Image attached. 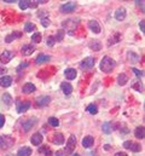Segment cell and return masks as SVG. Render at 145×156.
<instances>
[{
	"mask_svg": "<svg viewBox=\"0 0 145 156\" xmlns=\"http://www.w3.org/2000/svg\"><path fill=\"white\" fill-rule=\"evenodd\" d=\"M115 66H116L115 64V61L111 57L104 56L103 59H102V62H101V70L108 74V73H111L113 72V69L115 68Z\"/></svg>",
	"mask_w": 145,
	"mask_h": 156,
	"instance_id": "1",
	"label": "cell"
},
{
	"mask_svg": "<svg viewBox=\"0 0 145 156\" xmlns=\"http://www.w3.org/2000/svg\"><path fill=\"white\" fill-rule=\"evenodd\" d=\"M15 144V139L10 136H1L0 137V149H10Z\"/></svg>",
	"mask_w": 145,
	"mask_h": 156,
	"instance_id": "2",
	"label": "cell"
},
{
	"mask_svg": "<svg viewBox=\"0 0 145 156\" xmlns=\"http://www.w3.org/2000/svg\"><path fill=\"white\" fill-rule=\"evenodd\" d=\"M76 147V137L74 134H71L68 139V143H67V147H65V150H64V154L65 155H69L73 153V150L75 149Z\"/></svg>",
	"mask_w": 145,
	"mask_h": 156,
	"instance_id": "3",
	"label": "cell"
},
{
	"mask_svg": "<svg viewBox=\"0 0 145 156\" xmlns=\"http://www.w3.org/2000/svg\"><path fill=\"white\" fill-rule=\"evenodd\" d=\"M124 148H126V149H128V150H132V151H134V153H138V151L142 150L140 144L134 143V142H131V141L125 142V143H124Z\"/></svg>",
	"mask_w": 145,
	"mask_h": 156,
	"instance_id": "4",
	"label": "cell"
},
{
	"mask_svg": "<svg viewBox=\"0 0 145 156\" xmlns=\"http://www.w3.org/2000/svg\"><path fill=\"white\" fill-rule=\"evenodd\" d=\"M75 8H76V2H74V1H68V2H65L64 5L61 6V11H62L63 13L73 12Z\"/></svg>",
	"mask_w": 145,
	"mask_h": 156,
	"instance_id": "5",
	"label": "cell"
},
{
	"mask_svg": "<svg viewBox=\"0 0 145 156\" xmlns=\"http://www.w3.org/2000/svg\"><path fill=\"white\" fill-rule=\"evenodd\" d=\"M36 122H38V120H36L35 117H30V119L25 120V121L22 124V128H23V131H24V132L30 131V130L33 128V126H34Z\"/></svg>",
	"mask_w": 145,
	"mask_h": 156,
	"instance_id": "6",
	"label": "cell"
},
{
	"mask_svg": "<svg viewBox=\"0 0 145 156\" xmlns=\"http://www.w3.org/2000/svg\"><path fill=\"white\" fill-rule=\"evenodd\" d=\"M13 52L11 51H4L1 55H0V63H8L12 58H13Z\"/></svg>",
	"mask_w": 145,
	"mask_h": 156,
	"instance_id": "7",
	"label": "cell"
},
{
	"mask_svg": "<svg viewBox=\"0 0 145 156\" xmlns=\"http://www.w3.org/2000/svg\"><path fill=\"white\" fill-rule=\"evenodd\" d=\"M29 108H30V102H28V100H25V102H17V111L19 114L25 113Z\"/></svg>",
	"mask_w": 145,
	"mask_h": 156,
	"instance_id": "8",
	"label": "cell"
},
{
	"mask_svg": "<svg viewBox=\"0 0 145 156\" xmlns=\"http://www.w3.org/2000/svg\"><path fill=\"white\" fill-rule=\"evenodd\" d=\"M75 21H77V19H67V21H64V22L62 23V25H63V28H65V29L74 30V29L76 28V25H77V22H75Z\"/></svg>",
	"mask_w": 145,
	"mask_h": 156,
	"instance_id": "9",
	"label": "cell"
},
{
	"mask_svg": "<svg viewBox=\"0 0 145 156\" xmlns=\"http://www.w3.org/2000/svg\"><path fill=\"white\" fill-rule=\"evenodd\" d=\"M93 66H94V58L93 57H87L81 62V67L85 69H91V68H93Z\"/></svg>",
	"mask_w": 145,
	"mask_h": 156,
	"instance_id": "10",
	"label": "cell"
},
{
	"mask_svg": "<svg viewBox=\"0 0 145 156\" xmlns=\"http://www.w3.org/2000/svg\"><path fill=\"white\" fill-rule=\"evenodd\" d=\"M88 28H90L93 33H96V34L101 33V25H99V23H98L96 19H91V21L88 22Z\"/></svg>",
	"mask_w": 145,
	"mask_h": 156,
	"instance_id": "11",
	"label": "cell"
},
{
	"mask_svg": "<svg viewBox=\"0 0 145 156\" xmlns=\"http://www.w3.org/2000/svg\"><path fill=\"white\" fill-rule=\"evenodd\" d=\"M50 102H51V98H50L48 96H42V97H39V98L36 99V105L41 108V107L47 105Z\"/></svg>",
	"mask_w": 145,
	"mask_h": 156,
	"instance_id": "12",
	"label": "cell"
},
{
	"mask_svg": "<svg viewBox=\"0 0 145 156\" xmlns=\"http://www.w3.org/2000/svg\"><path fill=\"white\" fill-rule=\"evenodd\" d=\"M115 18L117 21H124L126 18V8L125 7H119L115 12Z\"/></svg>",
	"mask_w": 145,
	"mask_h": 156,
	"instance_id": "13",
	"label": "cell"
},
{
	"mask_svg": "<svg viewBox=\"0 0 145 156\" xmlns=\"http://www.w3.org/2000/svg\"><path fill=\"white\" fill-rule=\"evenodd\" d=\"M35 90H36V88H35V86H34L33 83H30V82L25 83V85L22 87V92H23V93H25V94H30V93H33Z\"/></svg>",
	"mask_w": 145,
	"mask_h": 156,
	"instance_id": "14",
	"label": "cell"
},
{
	"mask_svg": "<svg viewBox=\"0 0 145 156\" xmlns=\"http://www.w3.org/2000/svg\"><path fill=\"white\" fill-rule=\"evenodd\" d=\"M94 143V139L92 136H86L84 139H82V147L84 148H91Z\"/></svg>",
	"mask_w": 145,
	"mask_h": 156,
	"instance_id": "15",
	"label": "cell"
},
{
	"mask_svg": "<svg viewBox=\"0 0 145 156\" xmlns=\"http://www.w3.org/2000/svg\"><path fill=\"white\" fill-rule=\"evenodd\" d=\"M64 75H65V78L68 79V80H74V79L76 78L77 73H76V70H75V69H73V68H68V69H65Z\"/></svg>",
	"mask_w": 145,
	"mask_h": 156,
	"instance_id": "16",
	"label": "cell"
},
{
	"mask_svg": "<svg viewBox=\"0 0 145 156\" xmlns=\"http://www.w3.org/2000/svg\"><path fill=\"white\" fill-rule=\"evenodd\" d=\"M61 88H62V91H63V93L64 94H70L71 92H73V86L69 83V82H62V85H61Z\"/></svg>",
	"mask_w": 145,
	"mask_h": 156,
	"instance_id": "17",
	"label": "cell"
},
{
	"mask_svg": "<svg viewBox=\"0 0 145 156\" xmlns=\"http://www.w3.org/2000/svg\"><path fill=\"white\" fill-rule=\"evenodd\" d=\"M52 142H53V144H56V145L63 144V143H64V136H63V133H56V134L53 136Z\"/></svg>",
	"mask_w": 145,
	"mask_h": 156,
	"instance_id": "18",
	"label": "cell"
},
{
	"mask_svg": "<svg viewBox=\"0 0 145 156\" xmlns=\"http://www.w3.org/2000/svg\"><path fill=\"white\" fill-rule=\"evenodd\" d=\"M11 83H12V78H11V76L5 75V76H1V78H0V86H2V87H8V86H11Z\"/></svg>",
	"mask_w": 145,
	"mask_h": 156,
	"instance_id": "19",
	"label": "cell"
},
{
	"mask_svg": "<svg viewBox=\"0 0 145 156\" xmlns=\"http://www.w3.org/2000/svg\"><path fill=\"white\" fill-rule=\"evenodd\" d=\"M34 46L33 45H24L22 47V55L23 56H30L33 52H34Z\"/></svg>",
	"mask_w": 145,
	"mask_h": 156,
	"instance_id": "20",
	"label": "cell"
},
{
	"mask_svg": "<svg viewBox=\"0 0 145 156\" xmlns=\"http://www.w3.org/2000/svg\"><path fill=\"white\" fill-rule=\"evenodd\" d=\"M50 59H51V57H50V56L41 53V55H39V56L36 57L35 62H36V64H42V63H46V62H48Z\"/></svg>",
	"mask_w": 145,
	"mask_h": 156,
	"instance_id": "21",
	"label": "cell"
},
{
	"mask_svg": "<svg viewBox=\"0 0 145 156\" xmlns=\"http://www.w3.org/2000/svg\"><path fill=\"white\" fill-rule=\"evenodd\" d=\"M30 142H31V144H34V145H40L41 142H42V136H41L40 133H35V134H33Z\"/></svg>",
	"mask_w": 145,
	"mask_h": 156,
	"instance_id": "22",
	"label": "cell"
},
{
	"mask_svg": "<svg viewBox=\"0 0 145 156\" xmlns=\"http://www.w3.org/2000/svg\"><path fill=\"white\" fill-rule=\"evenodd\" d=\"M31 149L30 148H28V147H23V148H21L19 150H18V153H17V156H30L31 155Z\"/></svg>",
	"mask_w": 145,
	"mask_h": 156,
	"instance_id": "23",
	"label": "cell"
},
{
	"mask_svg": "<svg viewBox=\"0 0 145 156\" xmlns=\"http://www.w3.org/2000/svg\"><path fill=\"white\" fill-rule=\"evenodd\" d=\"M127 58H128L130 62H132V63H138V62L140 61V57H139L137 53L132 52V51H130V52L127 53Z\"/></svg>",
	"mask_w": 145,
	"mask_h": 156,
	"instance_id": "24",
	"label": "cell"
},
{
	"mask_svg": "<svg viewBox=\"0 0 145 156\" xmlns=\"http://www.w3.org/2000/svg\"><path fill=\"white\" fill-rule=\"evenodd\" d=\"M134 136H136V138H138V139H143L145 136V130L143 126H140V127H137L136 128V131H134Z\"/></svg>",
	"mask_w": 145,
	"mask_h": 156,
	"instance_id": "25",
	"label": "cell"
},
{
	"mask_svg": "<svg viewBox=\"0 0 145 156\" xmlns=\"http://www.w3.org/2000/svg\"><path fill=\"white\" fill-rule=\"evenodd\" d=\"M88 46H90V49H92L93 51H99V50L102 49V45H101V42H99L98 40H92Z\"/></svg>",
	"mask_w": 145,
	"mask_h": 156,
	"instance_id": "26",
	"label": "cell"
},
{
	"mask_svg": "<svg viewBox=\"0 0 145 156\" xmlns=\"http://www.w3.org/2000/svg\"><path fill=\"white\" fill-rule=\"evenodd\" d=\"M128 82V76L126 75V74H120L119 76H117V83L119 85H121V86H125L126 83Z\"/></svg>",
	"mask_w": 145,
	"mask_h": 156,
	"instance_id": "27",
	"label": "cell"
},
{
	"mask_svg": "<svg viewBox=\"0 0 145 156\" xmlns=\"http://www.w3.org/2000/svg\"><path fill=\"white\" fill-rule=\"evenodd\" d=\"M102 130H103V132H104L105 134H110L111 131H113V125H111L110 122H105V124H103Z\"/></svg>",
	"mask_w": 145,
	"mask_h": 156,
	"instance_id": "28",
	"label": "cell"
},
{
	"mask_svg": "<svg viewBox=\"0 0 145 156\" xmlns=\"http://www.w3.org/2000/svg\"><path fill=\"white\" fill-rule=\"evenodd\" d=\"M21 36V33H12L11 35H7L6 38H5V41L7 42V44H10V42H12L13 41V39H16V38H19Z\"/></svg>",
	"mask_w": 145,
	"mask_h": 156,
	"instance_id": "29",
	"label": "cell"
},
{
	"mask_svg": "<svg viewBox=\"0 0 145 156\" xmlns=\"http://www.w3.org/2000/svg\"><path fill=\"white\" fill-rule=\"evenodd\" d=\"M35 29H36L35 24H33V23H30V22H27V23H25V25H24V30H25L27 33H29V32H34Z\"/></svg>",
	"mask_w": 145,
	"mask_h": 156,
	"instance_id": "30",
	"label": "cell"
},
{
	"mask_svg": "<svg viewBox=\"0 0 145 156\" xmlns=\"http://www.w3.org/2000/svg\"><path fill=\"white\" fill-rule=\"evenodd\" d=\"M120 39H121V35H120L119 33H115V34L113 35V38H110V40H109V45L119 42V41H120Z\"/></svg>",
	"mask_w": 145,
	"mask_h": 156,
	"instance_id": "31",
	"label": "cell"
},
{
	"mask_svg": "<svg viewBox=\"0 0 145 156\" xmlns=\"http://www.w3.org/2000/svg\"><path fill=\"white\" fill-rule=\"evenodd\" d=\"M87 111H88L90 114H92V115H96V114L98 113V108H97L96 104H90V105L87 107Z\"/></svg>",
	"mask_w": 145,
	"mask_h": 156,
	"instance_id": "32",
	"label": "cell"
},
{
	"mask_svg": "<svg viewBox=\"0 0 145 156\" xmlns=\"http://www.w3.org/2000/svg\"><path fill=\"white\" fill-rule=\"evenodd\" d=\"M29 2H30V1H28V0H19V1H18L19 8H21V10L28 8V7H29Z\"/></svg>",
	"mask_w": 145,
	"mask_h": 156,
	"instance_id": "33",
	"label": "cell"
},
{
	"mask_svg": "<svg viewBox=\"0 0 145 156\" xmlns=\"http://www.w3.org/2000/svg\"><path fill=\"white\" fill-rule=\"evenodd\" d=\"M64 35H65L64 30H63V29H59V30L57 32V35L54 36V40H57V41H62V40H63V38H64Z\"/></svg>",
	"mask_w": 145,
	"mask_h": 156,
	"instance_id": "34",
	"label": "cell"
},
{
	"mask_svg": "<svg viewBox=\"0 0 145 156\" xmlns=\"http://www.w3.org/2000/svg\"><path fill=\"white\" fill-rule=\"evenodd\" d=\"M31 41H34L35 44L41 42V34L40 33H34L33 36H31Z\"/></svg>",
	"mask_w": 145,
	"mask_h": 156,
	"instance_id": "35",
	"label": "cell"
},
{
	"mask_svg": "<svg viewBox=\"0 0 145 156\" xmlns=\"http://www.w3.org/2000/svg\"><path fill=\"white\" fill-rule=\"evenodd\" d=\"M2 100L7 104V105H10V104H12V98H11V96L8 94V93H5L4 96H2Z\"/></svg>",
	"mask_w": 145,
	"mask_h": 156,
	"instance_id": "36",
	"label": "cell"
},
{
	"mask_svg": "<svg viewBox=\"0 0 145 156\" xmlns=\"http://www.w3.org/2000/svg\"><path fill=\"white\" fill-rule=\"evenodd\" d=\"M48 124H50L51 126H53V127H57V126L59 125V121H58V119H56V117H50V119H48Z\"/></svg>",
	"mask_w": 145,
	"mask_h": 156,
	"instance_id": "37",
	"label": "cell"
},
{
	"mask_svg": "<svg viewBox=\"0 0 145 156\" xmlns=\"http://www.w3.org/2000/svg\"><path fill=\"white\" fill-rule=\"evenodd\" d=\"M39 151H40V153H45V154H46V156H51V155H52L51 150H50V149H48V147H46V145H45V147H42V148H41Z\"/></svg>",
	"mask_w": 145,
	"mask_h": 156,
	"instance_id": "38",
	"label": "cell"
},
{
	"mask_svg": "<svg viewBox=\"0 0 145 156\" xmlns=\"http://www.w3.org/2000/svg\"><path fill=\"white\" fill-rule=\"evenodd\" d=\"M56 44V40H54V36H48V39H47V46H50V47H52L53 45Z\"/></svg>",
	"mask_w": 145,
	"mask_h": 156,
	"instance_id": "39",
	"label": "cell"
},
{
	"mask_svg": "<svg viewBox=\"0 0 145 156\" xmlns=\"http://www.w3.org/2000/svg\"><path fill=\"white\" fill-rule=\"evenodd\" d=\"M133 88L137 90V91H143V85H142V82H140V81H137V82L133 85Z\"/></svg>",
	"mask_w": 145,
	"mask_h": 156,
	"instance_id": "40",
	"label": "cell"
},
{
	"mask_svg": "<svg viewBox=\"0 0 145 156\" xmlns=\"http://www.w3.org/2000/svg\"><path fill=\"white\" fill-rule=\"evenodd\" d=\"M132 70H133V73L137 75V78L140 79L142 76H143V72H140L139 69H137V68H132Z\"/></svg>",
	"mask_w": 145,
	"mask_h": 156,
	"instance_id": "41",
	"label": "cell"
},
{
	"mask_svg": "<svg viewBox=\"0 0 145 156\" xmlns=\"http://www.w3.org/2000/svg\"><path fill=\"white\" fill-rule=\"evenodd\" d=\"M41 24H42L44 27H48V25H50V19L46 18V17L42 18V19H41Z\"/></svg>",
	"mask_w": 145,
	"mask_h": 156,
	"instance_id": "42",
	"label": "cell"
},
{
	"mask_svg": "<svg viewBox=\"0 0 145 156\" xmlns=\"http://www.w3.org/2000/svg\"><path fill=\"white\" fill-rule=\"evenodd\" d=\"M6 72H7V69H6L5 67H1V66H0V76H4V75L6 74Z\"/></svg>",
	"mask_w": 145,
	"mask_h": 156,
	"instance_id": "43",
	"label": "cell"
},
{
	"mask_svg": "<svg viewBox=\"0 0 145 156\" xmlns=\"http://www.w3.org/2000/svg\"><path fill=\"white\" fill-rule=\"evenodd\" d=\"M4 124H5V116L0 114V128L4 126Z\"/></svg>",
	"mask_w": 145,
	"mask_h": 156,
	"instance_id": "44",
	"label": "cell"
},
{
	"mask_svg": "<svg viewBox=\"0 0 145 156\" xmlns=\"http://www.w3.org/2000/svg\"><path fill=\"white\" fill-rule=\"evenodd\" d=\"M139 27H140V30H142V32H145V23H144V21H140V23H139Z\"/></svg>",
	"mask_w": 145,
	"mask_h": 156,
	"instance_id": "45",
	"label": "cell"
},
{
	"mask_svg": "<svg viewBox=\"0 0 145 156\" xmlns=\"http://www.w3.org/2000/svg\"><path fill=\"white\" fill-rule=\"evenodd\" d=\"M115 156H128L126 153H124V151H119V153H116Z\"/></svg>",
	"mask_w": 145,
	"mask_h": 156,
	"instance_id": "46",
	"label": "cell"
},
{
	"mask_svg": "<svg viewBox=\"0 0 145 156\" xmlns=\"http://www.w3.org/2000/svg\"><path fill=\"white\" fill-rule=\"evenodd\" d=\"M57 156H64L65 154H64V151H62V150H59V151H57V154H56Z\"/></svg>",
	"mask_w": 145,
	"mask_h": 156,
	"instance_id": "47",
	"label": "cell"
},
{
	"mask_svg": "<svg viewBox=\"0 0 145 156\" xmlns=\"http://www.w3.org/2000/svg\"><path fill=\"white\" fill-rule=\"evenodd\" d=\"M104 149H105V150H110V145H109V144L104 145Z\"/></svg>",
	"mask_w": 145,
	"mask_h": 156,
	"instance_id": "48",
	"label": "cell"
},
{
	"mask_svg": "<svg viewBox=\"0 0 145 156\" xmlns=\"http://www.w3.org/2000/svg\"><path fill=\"white\" fill-rule=\"evenodd\" d=\"M4 2H15V0H5Z\"/></svg>",
	"mask_w": 145,
	"mask_h": 156,
	"instance_id": "49",
	"label": "cell"
},
{
	"mask_svg": "<svg viewBox=\"0 0 145 156\" xmlns=\"http://www.w3.org/2000/svg\"><path fill=\"white\" fill-rule=\"evenodd\" d=\"M73 156H80V155H79V154H74Z\"/></svg>",
	"mask_w": 145,
	"mask_h": 156,
	"instance_id": "50",
	"label": "cell"
},
{
	"mask_svg": "<svg viewBox=\"0 0 145 156\" xmlns=\"http://www.w3.org/2000/svg\"><path fill=\"white\" fill-rule=\"evenodd\" d=\"M7 156H11V155H7Z\"/></svg>",
	"mask_w": 145,
	"mask_h": 156,
	"instance_id": "51",
	"label": "cell"
}]
</instances>
